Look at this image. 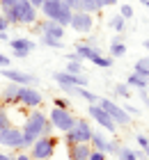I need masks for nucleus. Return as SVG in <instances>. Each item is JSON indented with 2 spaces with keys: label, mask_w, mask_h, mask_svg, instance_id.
I'll return each instance as SVG.
<instances>
[{
  "label": "nucleus",
  "mask_w": 149,
  "mask_h": 160,
  "mask_svg": "<svg viewBox=\"0 0 149 160\" xmlns=\"http://www.w3.org/2000/svg\"><path fill=\"white\" fill-rule=\"evenodd\" d=\"M35 46H37V43H35L32 39H30V37H14V39L9 41L12 53H14V57H19V60L28 57V55L35 50Z\"/></svg>",
  "instance_id": "obj_14"
},
{
  "label": "nucleus",
  "mask_w": 149,
  "mask_h": 160,
  "mask_svg": "<svg viewBox=\"0 0 149 160\" xmlns=\"http://www.w3.org/2000/svg\"><path fill=\"white\" fill-rule=\"evenodd\" d=\"M122 108H124V112H126V114H129V117H136V114L140 112V110H138V108H133V105H129V103H124Z\"/></svg>",
  "instance_id": "obj_33"
},
{
  "label": "nucleus",
  "mask_w": 149,
  "mask_h": 160,
  "mask_svg": "<svg viewBox=\"0 0 149 160\" xmlns=\"http://www.w3.org/2000/svg\"><path fill=\"white\" fill-rule=\"evenodd\" d=\"M145 156H147V158H149V147H147V149H145Z\"/></svg>",
  "instance_id": "obj_48"
},
{
  "label": "nucleus",
  "mask_w": 149,
  "mask_h": 160,
  "mask_svg": "<svg viewBox=\"0 0 149 160\" xmlns=\"http://www.w3.org/2000/svg\"><path fill=\"white\" fill-rule=\"evenodd\" d=\"M16 5V0H0V9H3V7H14Z\"/></svg>",
  "instance_id": "obj_40"
},
{
  "label": "nucleus",
  "mask_w": 149,
  "mask_h": 160,
  "mask_svg": "<svg viewBox=\"0 0 149 160\" xmlns=\"http://www.w3.org/2000/svg\"><path fill=\"white\" fill-rule=\"evenodd\" d=\"M0 41H7V32H0Z\"/></svg>",
  "instance_id": "obj_45"
},
{
  "label": "nucleus",
  "mask_w": 149,
  "mask_h": 160,
  "mask_svg": "<svg viewBox=\"0 0 149 160\" xmlns=\"http://www.w3.org/2000/svg\"><path fill=\"white\" fill-rule=\"evenodd\" d=\"M67 62H85V60H83V57H80V55L76 53V50H73V53H69V55H67Z\"/></svg>",
  "instance_id": "obj_36"
},
{
  "label": "nucleus",
  "mask_w": 149,
  "mask_h": 160,
  "mask_svg": "<svg viewBox=\"0 0 149 160\" xmlns=\"http://www.w3.org/2000/svg\"><path fill=\"white\" fill-rule=\"evenodd\" d=\"M138 144H140V149L145 151V149L149 147V137H147V135H138Z\"/></svg>",
  "instance_id": "obj_35"
},
{
  "label": "nucleus",
  "mask_w": 149,
  "mask_h": 160,
  "mask_svg": "<svg viewBox=\"0 0 149 160\" xmlns=\"http://www.w3.org/2000/svg\"><path fill=\"white\" fill-rule=\"evenodd\" d=\"M16 89H19V85H14V82H9L3 89V94H0V98L5 101V103H16Z\"/></svg>",
  "instance_id": "obj_23"
},
{
  "label": "nucleus",
  "mask_w": 149,
  "mask_h": 160,
  "mask_svg": "<svg viewBox=\"0 0 149 160\" xmlns=\"http://www.w3.org/2000/svg\"><path fill=\"white\" fill-rule=\"evenodd\" d=\"M53 108H62V110H69V101H67V98H53Z\"/></svg>",
  "instance_id": "obj_32"
},
{
  "label": "nucleus",
  "mask_w": 149,
  "mask_h": 160,
  "mask_svg": "<svg viewBox=\"0 0 149 160\" xmlns=\"http://www.w3.org/2000/svg\"><path fill=\"white\" fill-rule=\"evenodd\" d=\"M9 126H14L12 119H9V112H7L5 108H0V130H5V128H9Z\"/></svg>",
  "instance_id": "obj_30"
},
{
  "label": "nucleus",
  "mask_w": 149,
  "mask_h": 160,
  "mask_svg": "<svg viewBox=\"0 0 149 160\" xmlns=\"http://www.w3.org/2000/svg\"><path fill=\"white\" fill-rule=\"evenodd\" d=\"M115 94L119 98H131V87L126 82H119V85H115Z\"/></svg>",
  "instance_id": "obj_29"
},
{
  "label": "nucleus",
  "mask_w": 149,
  "mask_h": 160,
  "mask_svg": "<svg viewBox=\"0 0 149 160\" xmlns=\"http://www.w3.org/2000/svg\"><path fill=\"white\" fill-rule=\"evenodd\" d=\"M0 147H5L9 151H23V130L16 126L0 130Z\"/></svg>",
  "instance_id": "obj_8"
},
{
  "label": "nucleus",
  "mask_w": 149,
  "mask_h": 160,
  "mask_svg": "<svg viewBox=\"0 0 149 160\" xmlns=\"http://www.w3.org/2000/svg\"><path fill=\"white\" fill-rule=\"evenodd\" d=\"M133 71H136V73H142V76L149 78V55H145L142 60H138V62H136V69H133Z\"/></svg>",
  "instance_id": "obj_28"
},
{
  "label": "nucleus",
  "mask_w": 149,
  "mask_h": 160,
  "mask_svg": "<svg viewBox=\"0 0 149 160\" xmlns=\"http://www.w3.org/2000/svg\"><path fill=\"white\" fill-rule=\"evenodd\" d=\"M39 43H41V46H46V48H64V43L60 39H53V37H48V34H41Z\"/></svg>",
  "instance_id": "obj_26"
},
{
  "label": "nucleus",
  "mask_w": 149,
  "mask_h": 160,
  "mask_svg": "<svg viewBox=\"0 0 149 160\" xmlns=\"http://www.w3.org/2000/svg\"><path fill=\"white\" fill-rule=\"evenodd\" d=\"M140 2H142V5L147 7V9H149V0H140Z\"/></svg>",
  "instance_id": "obj_46"
},
{
  "label": "nucleus",
  "mask_w": 149,
  "mask_h": 160,
  "mask_svg": "<svg viewBox=\"0 0 149 160\" xmlns=\"http://www.w3.org/2000/svg\"><path fill=\"white\" fill-rule=\"evenodd\" d=\"M53 80L60 87H87V76H73V73H67V71H57L53 73Z\"/></svg>",
  "instance_id": "obj_15"
},
{
  "label": "nucleus",
  "mask_w": 149,
  "mask_h": 160,
  "mask_svg": "<svg viewBox=\"0 0 149 160\" xmlns=\"http://www.w3.org/2000/svg\"><path fill=\"white\" fill-rule=\"evenodd\" d=\"M60 2H62L64 7H69V9H71V7H73V0H60ZM73 12V9H71Z\"/></svg>",
  "instance_id": "obj_43"
},
{
  "label": "nucleus",
  "mask_w": 149,
  "mask_h": 160,
  "mask_svg": "<svg viewBox=\"0 0 149 160\" xmlns=\"http://www.w3.org/2000/svg\"><path fill=\"white\" fill-rule=\"evenodd\" d=\"M87 114H89V119H92V121H96V123H99V126H101L103 130H108L110 135H117V128H119V126H117V123L108 117V112L103 110V108H101L99 103L89 105V108H87Z\"/></svg>",
  "instance_id": "obj_9"
},
{
  "label": "nucleus",
  "mask_w": 149,
  "mask_h": 160,
  "mask_svg": "<svg viewBox=\"0 0 149 160\" xmlns=\"http://www.w3.org/2000/svg\"><path fill=\"white\" fill-rule=\"evenodd\" d=\"M78 117H73L71 110H62V108H53L48 114V121L51 126H53L55 130H60V133H67V130L73 128V123H76Z\"/></svg>",
  "instance_id": "obj_6"
},
{
  "label": "nucleus",
  "mask_w": 149,
  "mask_h": 160,
  "mask_svg": "<svg viewBox=\"0 0 149 160\" xmlns=\"http://www.w3.org/2000/svg\"><path fill=\"white\" fill-rule=\"evenodd\" d=\"M41 34H48V37H53V39H60L62 41L64 39V34H67V28H62L60 23H55V21H51V18H46V21H41ZM39 34V37H41Z\"/></svg>",
  "instance_id": "obj_16"
},
{
  "label": "nucleus",
  "mask_w": 149,
  "mask_h": 160,
  "mask_svg": "<svg viewBox=\"0 0 149 160\" xmlns=\"http://www.w3.org/2000/svg\"><path fill=\"white\" fill-rule=\"evenodd\" d=\"M92 133H94V130H92V126H89V121L78 117L76 123H73V128L64 133V144H67V147H71V144H80V142L89 144V137H92Z\"/></svg>",
  "instance_id": "obj_5"
},
{
  "label": "nucleus",
  "mask_w": 149,
  "mask_h": 160,
  "mask_svg": "<svg viewBox=\"0 0 149 160\" xmlns=\"http://www.w3.org/2000/svg\"><path fill=\"white\" fill-rule=\"evenodd\" d=\"M9 9L14 16V25H32L37 23V16H39V9L30 0H16V5Z\"/></svg>",
  "instance_id": "obj_4"
},
{
  "label": "nucleus",
  "mask_w": 149,
  "mask_h": 160,
  "mask_svg": "<svg viewBox=\"0 0 149 160\" xmlns=\"http://www.w3.org/2000/svg\"><path fill=\"white\" fill-rule=\"evenodd\" d=\"M119 16H124L126 21L133 18V7L131 5H122V7H119Z\"/></svg>",
  "instance_id": "obj_31"
},
{
  "label": "nucleus",
  "mask_w": 149,
  "mask_h": 160,
  "mask_svg": "<svg viewBox=\"0 0 149 160\" xmlns=\"http://www.w3.org/2000/svg\"><path fill=\"white\" fill-rule=\"evenodd\" d=\"M108 28H113L115 32L124 34V32H126V18H124V16H119V14H117V16H113V18L108 21Z\"/></svg>",
  "instance_id": "obj_24"
},
{
  "label": "nucleus",
  "mask_w": 149,
  "mask_h": 160,
  "mask_svg": "<svg viewBox=\"0 0 149 160\" xmlns=\"http://www.w3.org/2000/svg\"><path fill=\"white\" fill-rule=\"evenodd\" d=\"M30 2H32V5L37 7V9H39V7H41V2H44V0H30Z\"/></svg>",
  "instance_id": "obj_44"
},
{
  "label": "nucleus",
  "mask_w": 149,
  "mask_h": 160,
  "mask_svg": "<svg viewBox=\"0 0 149 160\" xmlns=\"http://www.w3.org/2000/svg\"><path fill=\"white\" fill-rule=\"evenodd\" d=\"M7 30H9V23H7V21H5V16L0 14V32H7Z\"/></svg>",
  "instance_id": "obj_37"
},
{
  "label": "nucleus",
  "mask_w": 149,
  "mask_h": 160,
  "mask_svg": "<svg viewBox=\"0 0 149 160\" xmlns=\"http://www.w3.org/2000/svg\"><path fill=\"white\" fill-rule=\"evenodd\" d=\"M108 53H110V57H113V60H119V57H124V55H126V43L115 39V41L108 46Z\"/></svg>",
  "instance_id": "obj_22"
},
{
  "label": "nucleus",
  "mask_w": 149,
  "mask_h": 160,
  "mask_svg": "<svg viewBox=\"0 0 149 160\" xmlns=\"http://www.w3.org/2000/svg\"><path fill=\"white\" fill-rule=\"evenodd\" d=\"M126 85H129L131 89H147V87H149V78L142 76V73H136V71H133V73L126 78Z\"/></svg>",
  "instance_id": "obj_20"
},
{
  "label": "nucleus",
  "mask_w": 149,
  "mask_h": 160,
  "mask_svg": "<svg viewBox=\"0 0 149 160\" xmlns=\"http://www.w3.org/2000/svg\"><path fill=\"white\" fill-rule=\"evenodd\" d=\"M39 12L44 14L46 18H51V21H55V23H60L62 28H67L71 23V9L69 7H64L60 0H44L41 2V7H39Z\"/></svg>",
  "instance_id": "obj_2"
},
{
  "label": "nucleus",
  "mask_w": 149,
  "mask_h": 160,
  "mask_svg": "<svg viewBox=\"0 0 149 160\" xmlns=\"http://www.w3.org/2000/svg\"><path fill=\"white\" fill-rule=\"evenodd\" d=\"M71 30H76L80 34H89L94 28V16L92 14H85V12H73L71 14Z\"/></svg>",
  "instance_id": "obj_13"
},
{
  "label": "nucleus",
  "mask_w": 149,
  "mask_h": 160,
  "mask_svg": "<svg viewBox=\"0 0 149 160\" xmlns=\"http://www.w3.org/2000/svg\"><path fill=\"white\" fill-rule=\"evenodd\" d=\"M76 53L83 57L85 62H92L96 55H103L101 50H99V46H89V43H78V46H76Z\"/></svg>",
  "instance_id": "obj_19"
},
{
  "label": "nucleus",
  "mask_w": 149,
  "mask_h": 160,
  "mask_svg": "<svg viewBox=\"0 0 149 160\" xmlns=\"http://www.w3.org/2000/svg\"><path fill=\"white\" fill-rule=\"evenodd\" d=\"M3 78H7L9 82L19 85V87H37L39 85V78L28 73V71H19V69H3Z\"/></svg>",
  "instance_id": "obj_11"
},
{
  "label": "nucleus",
  "mask_w": 149,
  "mask_h": 160,
  "mask_svg": "<svg viewBox=\"0 0 149 160\" xmlns=\"http://www.w3.org/2000/svg\"><path fill=\"white\" fill-rule=\"evenodd\" d=\"M55 149H57V137L55 135H41L32 142L28 153L32 160H51L55 156Z\"/></svg>",
  "instance_id": "obj_3"
},
{
  "label": "nucleus",
  "mask_w": 149,
  "mask_h": 160,
  "mask_svg": "<svg viewBox=\"0 0 149 160\" xmlns=\"http://www.w3.org/2000/svg\"><path fill=\"white\" fill-rule=\"evenodd\" d=\"M16 103H21L23 108H28V110H37V108L44 103V96L35 87H19L16 89Z\"/></svg>",
  "instance_id": "obj_10"
},
{
  "label": "nucleus",
  "mask_w": 149,
  "mask_h": 160,
  "mask_svg": "<svg viewBox=\"0 0 149 160\" xmlns=\"http://www.w3.org/2000/svg\"><path fill=\"white\" fill-rule=\"evenodd\" d=\"M117 158H119V160H145L147 156H145V151H133V149H129V147H119Z\"/></svg>",
  "instance_id": "obj_21"
},
{
  "label": "nucleus",
  "mask_w": 149,
  "mask_h": 160,
  "mask_svg": "<svg viewBox=\"0 0 149 160\" xmlns=\"http://www.w3.org/2000/svg\"><path fill=\"white\" fill-rule=\"evenodd\" d=\"M145 48H147V50H149V39H145Z\"/></svg>",
  "instance_id": "obj_47"
},
{
  "label": "nucleus",
  "mask_w": 149,
  "mask_h": 160,
  "mask_svg": "<svg viewBox=\"0 0 149 160\" xmlns=\"http://www.w3.org/2000/svg\"><path fill=\"white\" fill-rule=\"evenodd\" d=\"M73 12H85V14H99L103 7L96 2V0H73V7H71Z\"/></svg>",
  "instance_id": "obj_17"
},
{
  "label": "nucleus",
  "mask_w": 149,
  "mask_h": 160,
  "mask_svg": "<svg viewBox=\"0 0 149 160\" xmlns=\"http://www.w3.org/2000/svg\"><path fill=\"white\" fill-rule=\"evenodd\" d=\"M21 130H23V151H28L37 137L53 133V126H51V121H48V114H44L39 108H37V110H30V114L25 117V123L21 126Z\"/></svg>",
  "instance_id": "obj_1"
},
{
  "label": "nucleus",
  "mask_w": 149,
  "mask_h": 160,
  "mask_svg": "<svg viewBox=\"0 0 149 160\" xmlns=\"http://www.w3.org/2000/svg\"><path fill=\"white\" fill-rule=\"evenodd\" d=\"M67 73L73 76H85V62H67Z\"/></svg>",
  "instance_id": "obj_25"
},
{
  "label": "nucleus",
  "mask_w": 149,
  "mask_h": 160,
  "mask_svg": "<svg viewBox=\"0 0 149 160\" xmlns=\"http://www.w3.org/2000/svg\"><path fill=\"white\" fill-rule=\"evenodd\" d=\"M96 2H99L101 7H115V5H117V0H96Z\"/></svg>",
  "instance_id": "obj_39"
},
{
  "label": "nucleus",
  "mask_w": 149,
  "mask_h": 160,
  "mask_svg": "<svg viewBox=\"0 0 149 160\" xmlns=\"http://www.w3.org/2000/svg\"><path fill=\"white\" fill-rule=\"evenodd\" d=\"M0 160H14L12 153H5V151H0Z\"/></svg>",
  "instance_id": "obj_42"
},
{
  "label": "nucleus",
  "mask_w": 149,
  "mask_h": 160,
  "mask_svg": "<svg viewBox=\"0 0 149 160\" xmlns=\"http://www.w3.org/2000/svg\"><path fill=\"white\" fill-rule=\"evenodd\" d=\"M89 147H92L94 151H101V153H115L117 156V151H119V142H113V140H108L106 133H101V130H94L92 137H89Z\"/></svg>",
  "instance_id": "obj_12"
},
{
  "label": "nucleus",
  "mask_w": 149,
  "mask_h": 160,
  "mask_svg": "<svg viewBox=\"0 0 149 160\" xmlns=\"http://www.w3.org/2000/svg\"><path fill=\"white\" fill-rule=\"evenodd\" d=\"M140 98H142V103H145V108L149 110V96H147V89H140Z\"/></svg>",
  "instance_id": "obj_38"
},
{
  "label": "nucleus",
  "mask_w": 149,
  "mask_h": 160,
  "mask_svg": "<svg viewBox=\"0 0 149 160\" xmlns=\"http://www.w3.org/2000/svg\"><path fill=\"white\" fill-rule=\"evenodd\" d=\"M9 67H12V60H9L7 55L0 53V69H9Z\"/></svg>",
  "instance_id": "obj_34"
},
{
  "label": "nucleus",
  "mask_w": 149,
  "mask_h": 160,
  "mask_svg": "<svg viewBox=\"0 0 149 160\" xmlns=\"http://www.w3.org/2000/svg\"><path fill=\"white\" fill-rule=\"evenodd\" d=\"M99 105L108 112V117L113 119L117 126H131L133 117H129V114L124 112V108L119 105V103H115V101H110V98H99Z\"/></svg>",
  "instance_id": "obj_7"
},
{
  "label": "nucleus",
  "mask_w": 149,
  "mask_h": 160,
  "mask_svg": "<svg viewBox=\"0 0 149 160\" xmlns=\"http://www.w3.org/2000/svg\"><path fill=\"white\" fill-rule=\"evenodd\" d=\"M89 151H92V147L85 144V142L71 144V147H69V160H87L89 158Z\"/></svg>",
  "instance_id": "obj_18"
},
{
  "label": "nucleus",
  "mask_w": 149,
  "mask_h": 160,
  "mask_svg": "<svg viewBox=\"0 0 149 160\" xmlns=\"http://www.w3.org/2000/svg\"><path fill=\"white\" fill-rule=\"evenodd\" d=\"M92 64H94V67H99V69H110V67H113V57H106V55H96L94 57V60H92Z\"/></svg>",
  "instance_id": "obj_27"
},
{
  "label": "nucleus",
  "mask_w": 149,
  "mask_h": 160,
  "mask_svg": "<svg viewBox=\"0 0 149 160\" xmlns=\"http://www.w3.org/2000/svg\"><path fill=\"white\" fill-rule=\"evenodd\" d=\"M14 160H32V158H30V153H16Z\"/></svg>",
  "instance_id": "obj_41"
}]
</instances>
